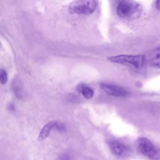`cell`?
I'll return each mask as SVG.
<instances>
[{
	"instance_id": "obj_1",
	"label": "cell",
	"mask_w": 160,
	"mask_h": 160,
	"mask_svg": "<svg viewBox=\"0 0 160 160\" xmlns=\"http://www.w3.org/2000/svg\"><path fill=\"white\" fill-rule=\"evenodd\" d=\"M142 11L141 5L131 1H121L118 3L116 8L117 14L122 18L128 19L138 18Z\"/></svg>"
},
{
	"instance_id": "obj_2",
	"label": "cell",
	"mask_w": 160,
	"mask_h": 160,
	"mask_svg": "<svg viewBox=\"0 0 160 160\" xmlns=\"http://www.w3.org/2000/svg\"><path fill=\"white\" fill-rule=\"evenodd\" d=\"M98 5L97 1H74L68 6V11L71 14L88 15L95 11Z\"/></svg>"
},
{
	"instance_id": "obj_3",
	"label": "cell",
	"mask_w": 160,
	"mask_h": 160,
	"mask_svg": "<svg viewBox=\"0 0 160 160\" xmlns=\"http://www.w3.org/2000/svg\"><path fill=\"white\" fill-rule=\"evenodd\" d=\"M109 61L124 64L127 66H133L136 68H140L143 66L146 58L143 55H127V54H120L117 56H110L108 58Z\"/></svg>"
},
{
	"instance_id": "obj_4",
	"label": "cell",
	"mask_w": 160,
	"mask_h": 160,
	"mask_svg": "<svg viewBox=\"0 0 160 160\" xmlns=\"http://www.w3.org/2000/svg\"><path fill=\"white\" fill-rule=\"evenodd\" d=\"M138 147L140 152L151 160H160V150L149 139L141 137L138 140Z\"/></svg>"
},
{
	"instance_id": "obj_5",
	"label": "cell",
	"mask_w": 160,
	"mask_h": 160,
	"mask_svg": "<svg viewBox=\"0 0 160 160\" xmlns=\"http://www.w3.org/2000/svg\"><path fill=\"white\" fill-rule=\"evenodd\" d=\"M100 87L106 93L115 97H124L129 94V92L125 88L115 84L101 83Z\"/></svg>"
},
{
	"instance_id": "obj_6",
	"label": "cell",
	"mask_w": 160,
	"mask_h": 160,
	"mask_svg": "<svg viewBox=\"0 0 160 160\" xmlns=\"http://www.w3.org/2000/svg\"><path fill=\"white\" fill-rule=\"evenodd\" d=\"M109 146L112 153L118 158H125L130 153L129 148L120 141H111L109 142Z\"/></svg>"
},
{
	"instance_id": "obj_7",
	"label": "cell",
	"mask_w": 160,
	"mask_h": 160,
	"mask_svg": "<svg viewBox=\"0 0 160 160\" xmlns=\"http://www.w3.org/2000/svg\"><path fill=\"white\" fill-rule=\"evenodd\" d=\"M56 121H49L48 123H46L41 129L39 135H38V141H42L44 140L48 136L49 132L52 129H55L56 126Z\"/></svg>"
},
{
	"instance_id": "obj_8",
	"label": "cell",
	"mask_w": 160,
	"mask_h": 160,
	"mask_svg": "<svg viewBox=\"0 0 160 160\" xmlns=\"http://www.w3.org/2000/svg\"><path fill=\"white\" fill-rule=\"evenodd\" d=\"M148 61L151 66L160 68V48L152 51L148 56Z\"/></svg>"
},
{
	"instance_id": "obj_9",
	"label": "cell",
	"mask_w": 160,
	"mask_h": 160,
	"mask_svg": "<svg viewBox=\"0 0 160 160\" xmlns=\"http://www.w3.org/2000/svg\"><path fill=\"white\" fill-rule=\"evenodd\" d=\"M77 91L86 99H91L94 95L93 89L85 84H79L76 87Z\"/></svg>"
},
{
	"instance_id": "obj_10",
	"label": "cell",
	"mask_w": 160,
	"mask_h": 160,
	"mask_svg": "<svg viewBox=\"0 0 160 160\" xmlns=\"http://www.w3.org/2000/svg\"><path fill=\"white\" fill-rule=\"evenodd\" d=\"M8 74H7L6 71L4 69H1V73H0L1 84H6L8 81Z\"/></svg>"
},
{
	"instance_id": "obj_11",
	"label": "cell",
	"mask_w": 160,
	"mask_h": 160,
	"mask_svg": "<svg viewBox=\"0 0 160 160\" xmlns=\"http://www.w3.org/2000/svg\"><path fill=\"white\" fill-rule=\"evenodd\" d=\"M59 160H70V157L69 155L67 153L63 154L61 158H59Z\"/></svg>"
},
{
	"instance_id": "obj_12",
	"label": "cell",
	"mask_w": 160,
	"mask_h": 160,
	"mask_svg": "<svg viewBox=\"0 0 160 160\" xmlns=\"http://www.w3.org/2000/svg\"><path fill=\"white\" fill-rule=\"evenodd\" d=\"M155 7L157 9L160 10V1H156L155 2Z\"/></svg>"
}]
</instances>
